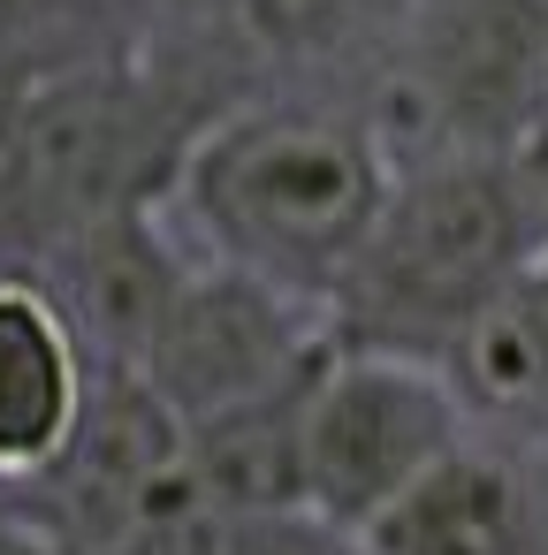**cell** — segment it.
<instances>
[{
	"label": "cell",
	"mask_w": 548,
	"mask_h": 555,
	"mask_svg": "<svg viewBox=\"0 0 548 555\" xmlns=\"http://www.w3.org/2000/svg\"><path fill=\"white\" fill-rule=\"evenodd\" d=\"M464 449V396L434 358L343 343L320 358L305 388V517L358 540L426 464Z\"/></svg>",
	"instance_id": "cell-4"
},
{
	"label": "cell",
	"mask_w": 548,
	"mask_h": 555,
	"mask_svg": "<svg viewBox=\"0 0 548 555\" xmlns=\"http://www.w3.org/2000/svg\"><path fill=\"white\" fill-rule=\"evenodd\" d=\"M525 540H533V517H525L518 472L480 449H449L351 547L366 555H525Z\"/></svg>",
	"instance_id": "cell-8"
},
{
	"label": "cell",
	"mask_w": 548,
	"mask_h": 555,
	"mask_svg": "<svg viewBox=\"0 0 548 555\" xmlns=\"http://www.w3.org/2000/svg\"><path fill=\"white\" fill-rule=\"evenodd\" d=\"M343 547L351 540L328 532L305 509H282V517H221V532H214V555H343Z\"/></svg>",
	"instance_id": "cell-11"
},
{
	"label": "cell",
	"mask_w": 548,
	"mask_h": 555,
	"mask_svg": "<svg viewBox=\"0 0 548 555\" xmlns=\"http://www.w3.org/2000/svg\"><path fill=\"white\" fill-rule=\"evenodd\" d=\"M388 191L396 176L373 130L313 107H221L191 138L161 214L191 229L199 259L328 312Z\"/></svg>",
	"instance_id": "cell-1"
},
{
	"label": "cell",
	"mask_w": 548,
	"mask_h": 555,
	"mask_svg": "<svg viewBox=\"0 0 548 555\" xmlns=\"http://www.w3.org/2000/svg\"><path fill=\"white\" fill-rule=\"evenodd\" d=\"M533 229V183L502 153H449L419 176H396L328 320L343 343L442 365L449 343L540 259L548 236Z\"/></svg>",
	"instance_id": "cell-3"
},
{
	"label": "cell",
	"mask_w": 548,
	"mask_h": 555,
	"mask_svg": "<svg viewBox=\"0 0 548 555\" xmlns=\"http://www.w3.org/2000/svg\"><path fill=\"white\" fill-rule=\"evenodd\" d=\"M100 358L39 274L0 267V487H39L92 403Z\"/></svg>",
	"instance_id": "cell-7"
},
{
	"label": "cell",
	"mask_w": 548,
	"mask_h": 555,
	"mask_svg": "<svg viewBox=\"0 0 548 555\" xmlns=\"http://www.w3.org/2000/svg\"><path fill=\"white\" fill-rule=\"evenodd\" d=\"M442 373L457 380L464 403H502V411H518V403H540V396H548V244H540V259L449 343Z\"/></svg>",
	"instance_id": "cell-9"
},
{
	"label": "cell",
	"mask_w": 548,
	"mask_h": 555,
	"mask_svg": "<svg viewBox=\"0 0 548 555\" xmlns=\"http://www.w3.org/2000/svg\"><path fill=\"white\" fill-rule=\"evenodd\" d=\"M214 115L221 107H199L176 77L138 62L31 77L0 145V267H39L100 221L168 206V183Z\"/></svg>",
	"instance_id": "cell-2"
},
{
	"label": "cell",
	"mask_w": 548,
	"mask_h": 555,
	"mask_svg": "<svg viewBox=\"0 0 548 555\" xmlns=\"http://www.w3.org/2000/svg\"><path fill=\"white\" fill-rule=\"evenodd\" d=\"M0 555H69V547L47 540L39 525H0Z\"/></svg>",
	"instance_id": "cell-12"
},
{
	"label": "cell",
	"mask_w": 548,
	"mask_h": 555,
	"mask_svg": "<svg viewBox=\"0 0 548 555\" xmlns=\"http://www.w3.org/2000/svg\"><path fill=\"white\" fill-rule=\"evenodd\" d=\"M335 343V320L259 274H237V267H214L191 251L145 358H138V380L191 426H214L259 396H282L290 380H305Z\"/></svg>",
	"instance_id": "cell-5"
},
{
	"label": "cell",
	"mask_w": 548,
	"mask_h": 555,
	"mask_svg": "<svg viewBox=\"0 0 548 555\" xmlns=\"http://www.w3.org/2000/svg\"><path fill=\"white\" fill-rule=\"evenodd\" d=\"M373 16V0H237V24L267 54H328Z\"/></svg>",
	"instance_id": "cell-10"
},
{
	"label": "cell",
	"mask_w": 548,
	"mask_h": 555,
	"mask_svg": "<svg viewBox=\"0 0 548 555\" xmlns=\"http://www.w3.org/2000/svg\"><path fill=\"white\" fill-rule=\"evenodd\" d=\"M404 77L457 153H525L548 130V0H419Z\"/></svg>",
	"instance_id": "cell-6"
}]
</instances>
